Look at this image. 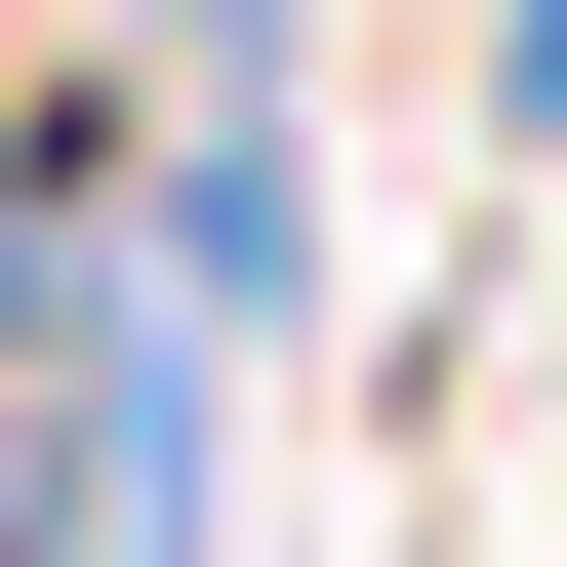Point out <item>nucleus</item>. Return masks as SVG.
<instances>
[{"instance_id": "obj_1", "label": "nucleus", "mask_w": 567, "mask_h": 567, "mask_svg": "<svg viewBox=\"0 0 567 567\" xmlns=\"http://www.w3.org/2000/svg\"><path fill=\"white\" fill-rule=\"evenodd\" d=\"M527 163H567V0H527Z\"/></svg>"}]
</instances>
